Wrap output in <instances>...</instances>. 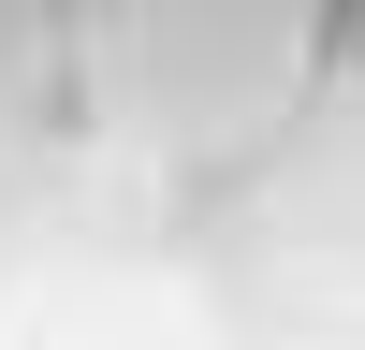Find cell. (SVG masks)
Returning a JSON list of instances; mask_svg holds the SVG:
<instances>
[{"mask_svg":"<svg viewBox=\"0 0 365 350\" xmlns=\"http://www.w3.org/2000/svg\"><path fill=\"white\" fill-rule=\"evenodd\" d=\"M88 117L161 175H220L292 132L322 73V0H58Z\"/></svg>","mask_w":365,"mask_h":350,"instance_id":"6da1fadb","label":"cell"}]
</instances>
